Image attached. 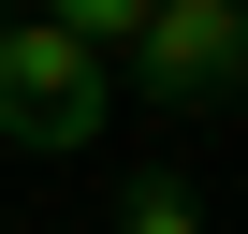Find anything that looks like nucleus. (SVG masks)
Instances as JSON below:
<instances>
[{
    "label": "nucleus",
    "mask_w": 248,
    "mask_h": 234,
    "mask_svg": "<svg viewBox=\"0 0 248 234\" xmlns=\"http://www.w3.org/2000/svg\"><path fill=\"white\" fill-rule=\"evenodd\" d=\"M117 234H204V219H190L175 176H132V190H117Z\"/></svg>",
    "instance_id": "obj_4"
},
{
    "label": "nucleus",
    "mask_w": 248,
    "mask_h": 234,
    "mask_svg": "<svg viewBox=\"0 0 248 234\" xmlns=\"http://www.w3.org/2000/svg\"><path fill=\"white\" fill-rule=\"evenodd\" d=\"M233 73H248V15H233Z\"/></svg>",
    "instance_id": "obj_6"
},
{
    "label": "nucleus",
    "mask_w": 248,
    "mask_h": 234,
    "mask_svg": "<svg viewBox=\"0 0 248 234\" xmlns=\"http://www.w3.org/2000/svg\"><path fill=\"white\" fill-rule=\"evenodd\" d=\"M44 30H73L102 59V44H146V0H44Z\"/></svg>",
    "instance_id": "obj_3"
},
{
    "label": "nucleus",
    "mask_w": 248,
    "mask_h": 234,
    "mask_svg": "<svg viewBox=\"0 0 248 234\" xmlns=\"http://www.w3.org/2000/svg\"><path fill=\"white\" fill-rule=\"evenodd\" d=\"M102 117H117V88H102V59L73 44V30H44V15H15V30H0V147H88L102 132Z\"/></svg>",
    "instance_id": "obj_1"
},
{
    "label": "nucleus",
    "mask_w": 248,
    "mask_h": 234,
    "mask_svg": "<svg viewBox=\"0 0 248 234\" xmlns=\"http://www.w3.org/2000/svg\"><path fill=\"white\" fill-rule=\"evenodd\" d=\"M233 73V15H146V102H219Z\"/></svg>",
    "instance_id": "obj_2"
},
{
    "label": "nucleus",
    "mask_w": 248,
    "mask_h": 234,
    "mask_svg": "<svg viewBox=\"0 0 248 234\" xmlns=\"http://www.w3.org/2000/svg\"><path fill=\"white\" fill-rule=\"evenodd\" d=\"M146 15H248V0H146Z\"/></svg>",
    "instance_id": "obj_5"
}]
</instances>
